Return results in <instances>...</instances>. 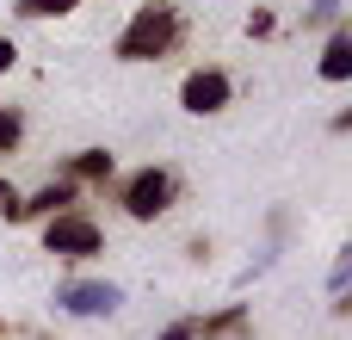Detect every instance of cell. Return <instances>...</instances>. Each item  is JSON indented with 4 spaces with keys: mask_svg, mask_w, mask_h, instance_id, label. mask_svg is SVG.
<instances>
[{
    "mask_svg": "<svg viewBox=\"0 0 352 340\" xmlns=\"http://www.w3.org/2000/svg\"><path fill=\"white\" fill-rule=\"evenodd\" d=\"M179 37V12L173 0H142L130 12V25L118 31V62H161Z\"/></svg>",
    "mask_w": 352,
    "mask_h": 340,
    "instance_id": "6da1fadb",
    "label": "cell"
},
{
    "mask_svg": "<svg viewBox=\"0 0 352 340\" xmlns=\"http://www.w3.org/2000/svg\"><path fill=\"white\" fill-rule=\"evenodd\" d=\"M173 192H179V180H173L167 167H136V173L124 180L118 204H124V217H130V223H155V217H167V211H173Z\"/></svg>",
    "mask_w": 352,
    "mask_h": 340,
    "instance_id": "7a4b0ae2",
    "label": "cell"
},
{
    "mask_svg": "<svg viewBox=\"0 0 352 340\" xmlns=\"http://www.w3.org/2000/svg\"><path fill=\"white\" fill-rule=\"evenodd\" d=\"M43 254H62V260H93L105 254V235L93 217L80 211H62V217H43Z\"/></svg>",
    "mask_w": 352,
    "mask_h": 340,
    "instance_id": "3957f363",
    "label": "cell"
},
{
    "mask_svg": "<svg viewBox=\"0 0 352 340\" xmlns=\"http://www.w3.org/2000/svg\"><path fill=\"white\" fill-rule=\"evenodd\" d=\"M56 310H68V316H118L124 310V291L111 285V279H68V285H56Z\"/></svg>",
    "mask_w": 352,
    "mask_h": 340,
    "instance_id": "277c9868",
    "label": "cell"
},
{
    "mask_svg": "<svg viewBox=\"0 0 352 340\" xmlns=\"http://www.w3.org/2000/svg\"><path fill=\"white\" fill-rule=\"evenodd\" d=\"M229 93H235V87H229V74H223V68H192V74L179 81V105H186L192 118L223 111V105H229Z\"/></svg>",
    "mask_w": 352,
    "mask_h": 340,
    "instance_id": "5b68a950",
    "label": "cell"
},
{
    "mask_svg": "<svg viewBox=\"0 0 352 340\" xmlns=\"http://www.w3.org/2000/svg\"><path fill=\"white\" fill-rule=\"evenodd\" d=\"M19 211H25V217H62V211H74V180H50V186H37L31 198H19Z\"/></svg>",
    "mask_w": 352,
    "mask_h": 340,
    "instance_id": "8992f818",
    "label": "cell"
},
{
    "mask_svg": "<svg viewBox=\"0 0 352 340\" xmlns=\"http://www.w3.org/2000/svg\"><path fill=\"white\" fill-rule=\"evenodd\" d=\"M316 68H322V81H352V31L346 25H334V37H328Z\"/></svg>",
    "mask_w": 352,
    "mask_h": 340,
    "instance_id": "52a82bcc",
    "label": "cell"
},
{
    "mask_svg": "<svg viewBox=\"0 0 352 340\" xmlns=\"http://www.w3.org/2000/svg\"><path fill=\"white\" fill-rule=\"evenodd\" d=\"M111 149H80V155H68V167H62V180H93V186H105L111 180Z\"/></svg>",
    "mask_w": 352,
    "mask_h": 340,
    "instance_id": "ba28073f",
    "label": "cell"
},
{
    "mask_svg": "<svg viewBox=\"0 0 352 340\" xmlns=\"http://www.w3.org/2000/svg\"><path fill=\"white\" fill-rule=\"evenodd\" d=\"M241 328H248V304H229V310L192 322V334H198V340H223V334H241Z\"/></svg>",
    "mask_w": 352,
    "mask_h": 340,
    "instance_id": "9c48e42d",
    "label": "cell"
},
{
    "mask_svg": "<svg viewBox=\"0 0 352 340\" xmlns=\"http://www.w3.org/2000/svg\"><path fill=\"white\" fill-rule=\"evenodd\" d=\"M74 6H80V0H19L12 12H19V19H62V12H74Z\"/></svg>",
    "mask_w": 352,
    "mask_h": 340,
    "instance_id": "30bf717a",
    "label": "cell"
},
{
    "mask_svg": "<svg viewBox=\"0 0 352 340\" xmlns=\"http://www.w3.org/2000/svg\"><path fill=\"white\" fill-rule=\"evenodd\" d=\"M19 142H25V118H19L12 105H0V155H12Z\"/></svg>",
    "mask_w": 352,
    "mask_h": 340,
    "instance_id": "8fae6325",
    "label": "cell"
},
{
    "mask_svg": "<svg viewBox=\"0 0 352 340\" xmlns=\"http://www.w3.org/2000/svg\"><path fill=\"white\" fill-rule=\"evenodd\" d=\"M340 6H346V0H316V6L303 12V25H334V19H340Z\"/></svg>",
    "mask_w": 352,
    "mask_h": 340,
    "instance_id": "7c38bea8",
    "label": "cell"
},
{
    "mask_svg": "<svg viewBox=\"0 0 352 340\" xmlns=\"http://www.w3.org/2000/svg\"><path fill=\"white\" fill-rule=\"evenodd\" d=\"M272 25H278L272 12H254V19H248V37H272Z\"/></svg>",
    "mask_w": 352,
    "mask_h": 340,
    "instance_id": "4fadbf2b",
    "label": "cell"
},
{
    "mask_svg": "<svg viewBox=\"0 0 352 340\" xmlns=\"http://www.w3.org/2000/svg\"><path fill=\"white\" fill-rule=\"evenodd\" d=\"M155 340H198V334H192V322H173V328H161Z\"/></svg>",
    "mask_w": 352,
    "mask_h": 340,
    "instance_id": "5bb4252c",
    "label": "cell"
},
{
    "mask_svg": "<svg viewBox=\"0 0 352 340\" xmlns=\"http://www.w3.org/2000/svg\"><path fill=\"white\" fill-rule=\"evenodd\" d=\"M12 62H19V43H12V37H0V74H6Z\"/></svg>",
    "mask_w": 352,
    "mask_h": 340,
    "instance_id": "9a60e30c",
    "label": "cell"
},
{
    "mask_svg": "<svg viewBox=\"0 0 352 340\" xmlns=\"http://www.w3.org/2000/svg\"><path fill=\"white\" fill-rule=\"evenodd\" d=\"M0 340H6V322H0Z\"/></svg>",
    "mask_w": 352,
    "mask_h": 340,
    "instance_id": "2e32d148",
    "label": "cell"
},
{
    "mask_svg": "<svg viewBox=\"0 0 352 340\" xmlns=\"http://www.w3.org/2000/svg\"><path fill=\"white\" fill-rule=\"evenodd\" d=\"M0 192H6V180H0Z\"/></svg>",
    "mask_w": 352,
    "mask_h": 340,
    "instance_id": "e0dca14e",
    "label": "cell"
}]
</instances>
